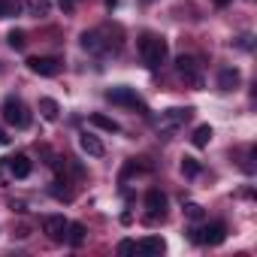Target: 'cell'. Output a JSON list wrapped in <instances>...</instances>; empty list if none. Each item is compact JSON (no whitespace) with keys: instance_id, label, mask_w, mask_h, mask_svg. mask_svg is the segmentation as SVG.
<instances>
[{"instance_id":"ffe728a7","label":"cell","mask_w":257,"mask_h":257,"mask_svg":"<svg viewBox=\"0 0 257 257\" xmlns=\"http://www.w3.org/2000/svg\"><path fill=\"white\" fill-rule=\"evenodd\" d=\"M7 43H10V46H13L16 52H22V49L28 46V34L16 28V31H10V34H7Z\"/></svg>"},{"instance_id":"7402d4cb","label":"cell","mask_w":257,"mask_h":257,"mask_svg":"<svg viewBox=\"0 0 257 257\" xmlns=\"http://www.w3.org/2000/svg\"><path fill=\"white\" fill-rule=\"evenodd\" d=\"M28 7H31L34 16H49V10H52L49 0H28Z\"/></svg>"},{"instance_id":"4dcf8cb0","label":"cell","mask_w":257,"mask_h":257,"mask_svg":"<svg viewBox=\"0 0 257 257\" xmlns=\"http://www.w3.org/2000/svg\"><path fill=\"white\" fill-rule=\"evenodd\" d=\"M230 4V0H215V7H227Z\"/></svg>"},{"instance_id":"ac0fdd59","label":"cell","mask_w":257,"mask_h":257,"mask_svg":"<svg viewBox=\"0 0 257 257\" xmlns=\"http://www.w3.org/2000/svg\"><path fill=\"white\" fill-rule=\"evenodd\" d=\"M91 124H94V127H100V131H106V134H118V131H121L118 121H112V118H106V115H100V112H94V115H91Z\"/></svg>"},{"instance_id":"7a4b0ae2","label":"cell","mask_w":257,"mask_h":257,"mask_svg":"<svg viewBox=\"0 0 257 257\" xmlns=\"http://www.w3.org/2000/svg\"><path fill=\"white\" fill-rule=\"evenodd\" d=\"M4 121L10 127H16V131H25V127H31V112L19 97H10L4 103Z\"/></svg>"},{"instance_id":"44dd1931","label":"cell","mask_w":257,"mask_h":257,"mask_svg":"<svg viewBox=\"0 0 257 257\" xmlns=\"http://www.w3.org/2000/svg\"><path fill=\"white\" fill-rule=\"evenodd\" d=\"M182 173H185L188 179H197V176L203 173V167H200L197 158H182Z\"/></svg>"},{"instance_id":"83f0119b","label":"cell","mask_w":257,"mask_h":257,"mask_svg":"<svg viewBox=\"0 0 257 257\" xmlns=\"http://www.w3.org/2000/svg\"><path fill=\"white\" fill-rule=\"evenodd\" d=\"M73 4H76V0H61V10L64 13H73Z\"/></svg>"},{"instance_id":"5b68a950","label":"cell","mask_w":257,"mask_h":257,"mask_svg":"<svg viewBox=\"0 0 257 257\" xmlns=\"http://www.w3.org/2000/svg\"><path fill=\"white\" fill-rule=\"evenodd\" d=\"M176 70L182 73V79H185L188 85H194V88H203V76H200V70H197V61H194L191 55H179V58H176Z\"/></svg>"},{"instance_id":"603a6c76","label":"cell","mask_w":257,"mask_h":257,"mask_svg":"<svg viewBox=\"0 0 257 257\" xmlns=\"http://www.w3.org/2000/svg\"><path fill=\"white\" fill-rule=\"evenodd\" d=\"M185 215L191 221H203V206L200 203H185Z\"/></svg>"},{"instance_id":"4316f807","label":"cell","mask_w":257,"mask_h":257,"mask_svg":"<svg viewBox=\"0 0 257 257\" xmlns=\"http://www.w3.org/2000/svg\"><path fill=\"white\" fill-rule=\"evenodd\" d=\"M10 209H13V212H25V203H22V200H10Z\"/></svg>"},{"instance_id":"52a82bcc","label":"cell","mask_w":257,"mask_h":257,"mask_svg":"<svg viewBox=\"0 0 257 257\" xmlns=\"http://www.w3.org/2000/svg\"><path fill=\"white\" fill-rule=\"evenodd\" d=\"M67 218L64 215H46L43 218V230H46V236L52 239V242H64L67 239Z\"/></svg>"},{"instance_id":"f546056e","label":"cell","mask_w":257,"mask_h":257,"mask_svg":"<svg viewBox=\"0 0 257 257\" xmlns=\"http://www.w3.org/2000/svg\"><path fill=\"white\" fill-rule=\"evenodd\" d=\"M106 7H109V10H115V7H118V0H106Z\"/></svg>"},{"instance_id":"277c9868","label":"cell","mask_w":257,"mask_h":257,"mask_svg":"<svg viewBox=\"0 0 257 257\" xmlns=\"http://www.w3.org/2000/svg\"><path fill=\"white\" fill-rule=\"evenodd\" d=\"M191 239L200 242V245H221L227 239V224L224 221H215V224H209L203 230H191Z\"/></svg>"},{"instance_id":"484cf974","label":"cell","mask_w":257,"mask_h":257,"mask_svg":"<svg viewBox=\"0 0 257 257\" xmlns=\"http://www.w3.org/2000/svg\"><path fill=\"white\" fill-rule=\"evenodd\" d=\"M239 49H251V34H242L239 37Z\"/></svg>"},{"instance_id":"cb8c5ba5","label":"cell","mask_w":257,"mask_h":257,"mask_svg":"<svg viewBox=\"0 0 257 257\" xmlns=\"http://www.w3.org/2000/svg\"><path fill=\"white\" fill-rule=\"evenodd\" d=\"M52 197H58V200H73V191H67V188H61V182H55L52 188Z\"/></svg>"},{"instance_id":"5bb4252c","label":"cell","mask_w":257,"mask_h":257,"mask_svg":"<svg viewBox=\"0 0 257 257\" xmlns=\"http://www.w3.org/2000/svg\"><path fill=\"white\" fill-rule=\"evenodd\" d=\"M40 115H43L46 121H58V115H61V106H58V100H52V97H43V100H40Z\"/></svg>"},{"instance_id":"ba28073f","label":"cell","mask_w":257,"mask_h":257,"mask_svg":"<svg viewBox=\"0 0 257 257\" xmlns=\"http://www.w3.org/2000/svg\"><path fill=\"white\" fill-rule=\"evenodd\" d=\"M28 67H31V73H37V76H58L61 61H58V58H49V55H40V58H31Z\"/></svg>"},{"instance_id":"9a60e30c","label":"cell","mask_w":257,"mask_h":257,"mask_svg":"<svg viewBox=\"0 0 257 257\" xmlns=\"http://www.w3.org/2000/svg\"><path fill=\"white\" fill-rule=\"evenodd\" d=\"M82 49H85V52H103L100 31H85V34H82Z\"/></svg>"},{"instance_id":"8992f818","label":"cell","mask_w":257,"mask_h":257,"mask_svg":"<svg viewBox=\"0 0 257 257\" xmlns=\"http://www.w3.org/2000/svg\"><path fill=\"white\" fill-rule=\"evenodd\" d=\"M146 209H149V221H158L167 215V194L161 188H152L146 194Z\"/></svg>"},{"instance_id":"d4e9b609","label":"cell","mask_w":257,"mask_h":257,"mask_svg":"<svg viewBox=\"0 0 257 257\" xmlns=\"http://www.w3.org/2000/svg\"><path fill=\"white\" fill-rule=\"evenodd\" d=\"M137 251V242L134 239H121L118 242V254H134Z\"/></svg>"},{"instance_id":"d6986e66","label":"cell","mask_w":257,"mask_h":257,"mask_svg":"<svg viewBox=\"0 0 257 257\" xmlns=\"http://www.w3.org/2000/svg\"><path fill=\"white\" fill-rule=\"evenodd\" d=\"M22 13V4L19 0H0V19H13Z\"/></svg>"},{"instance_id":"f1b7e54d","label":"cell","mask_w":257,"mask_h":257,"mask_svg":"<svg viewBox=\"0 0 257 257\" xmlns=\"http://www.w3.org/2000/svg\"><path fill=\"white\" fill-rule=\"evenodd\" d=\"M10 143V137H7V131H4V127H0V146H7Z\"/></svg>"},{"instance_id":"3957f363","label":"cell","mask_w":257,"mask_h":257,"mask_svg":"<svg viewBox=\"0 0 257 257\" xmlns=\"http://www.w3.org/2000/svg\"><path fill=\"white\" fill-rule=\"evenodd\" d=\"M106 100L115 103V106H127V109H140L146 115V103L140 100V94L134 88H127V85H118V88H109L106 91Z\"/></svg>"},{"instance_id":"30bf717a","label":"cell","mask_w":257,"mask_h":257,"mask_svg":"<svg viewBox=\"0 0 257 257\" xmlns=\"http://www.w3.org/2000/svg\"><path fill=\"white\" fill-rule=\"evenodd\" d=\"M239 82H242V73H239L236 67H224V70L218 73V88H221V91H236Z\"/></svg>"},{"instance_id":"9c48e42d","label":"cell","mask_w":257,"mask_h":257,"mask_svg":"<svg viewBox=\"0 0 257 257\" xmlns=\"http://www.w3.org/2000/svg\"><path fill=\"white\" fill-rule=\"evenodd\" d=\"M7 167H10V173H13L16 179H28L31 170H34V164H31L28 155H13V158H7Z\"/></svg>"},{"instance_id":"8fae6325","label":"cell","mask_w":257,"mask_h":257,"mask_svg":"<svg viewBox=\"0 0 257 257\" xmlns=\"http://www.w3.org/2000/svg\"><path fill=\"white\" fill-rule=\"evenodd\" d=\"M191 115H194V109L191 106H176V109H167L164 112V124H170V127H179V124H185V121H191Z\"/></svg>"},{"instance_id":"e0dca14e","label":"cell","mask_w":257,"mask_h":257,"mask_svg":"<svg viewBox=\"0 0 257 257\" xmlns=\"http://www.w3.org/2000/svg\"><path fill=\"white\" fill-rule=\"evenodd\" d=\"M191 143H194V149H206L212 143V127L209 124H200L197 131H194V137H191Z\"/></svg>"},{"instance_id":"1f68e13d","label":"cell","mask_w":257,"mask_h":257,"mask_svg":"<svg viewBox=\"0 0 257 257\" xmlns=\"http://www.w3.org/2000/svg\"><path fill=\"white\" fill-rule=\"evenodd\" d=\"M146 4H149V0H146Z\"/></svg>"},{"instance_id":"7c38bea8","label":"cell","mask_w":257,"mask_h":257,"mask_svg":"<svg viewBox=\"0 0 257 257\" xmlns=\"http://www.w3.org/2000/svg\"><path fill=\"white\" fill-rule=\"evenodd\" d=\"M137 251H143V254H164L167 251V242L161 236H146V239L137 242Z\"/></svg>"},{"instance_id":"4fadbf2b","label":"cell","mask_w":257,"mask_h":257,"mask_svg":"<svg viewBox=\"0 0 257 257\" xmlns=\"http://www.w3.org/2000/svg\"><path fill=\"white\" fill-rule=\"evenodd\" d=\"M79 146H82V152L91 155V158H103V152H106L103 143H100L97 137H91V134H82V137H79Z\"/></svg>"},{"instance_id":"2e32d148","label":"cell","mask_w":257,"mask_h":257,"mask_svg":"<svg viewBox=\"0 0 257 257\" xmlns=\"http://www.w3.org/2000/svg\"><path fill=\"white\" fill-rule=\"evenodd\" d=\"M67 242H70L73 248H79V245L85 242V224H79V221L67 224Z\"/></svg>"},{"instance_id":"6da1fadb","label":"cell","mask_w":257,"mask_h":257,"mask_svg":"<svg viewBox=\"0 0 257 257\" xmlns=\"http://www.w3.org/2000/svg\"><path fill=\"white\" fill-rule=\"evenodd\" d=\"M140 55H143V61H146L149 70H158V67H164L167 58H170V43H167L164 37L146 34V37L140 40Z\"/></svg>"}]
</instances>
